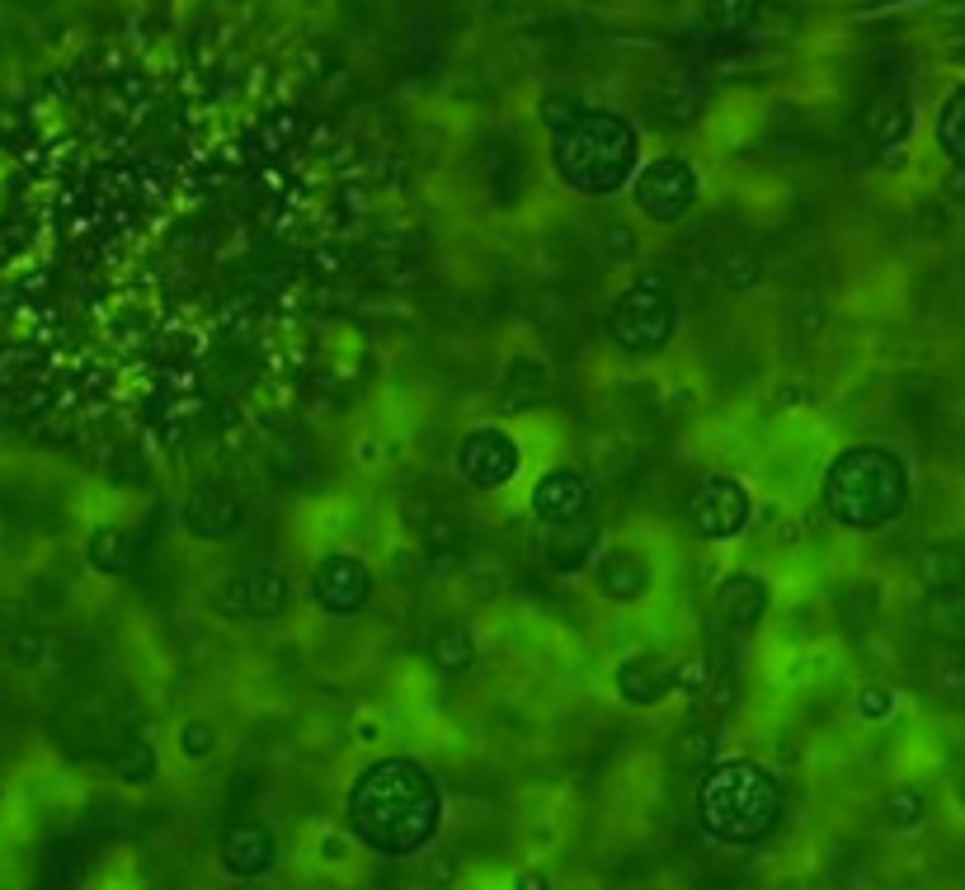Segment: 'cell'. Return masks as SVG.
<instances>
[{"instance_id":"6da1fadb","label":"cell","mask_w":965,"mask_h":890,"mask_svg":"<svg viewBox=\"0 0 965 890\" xmlns=\"http://www.w3.org/2000/svg\"><path fill=\"white\" fill-rule=\"evenodd\" d=\"M443 819V797L429 768L415 759H377L349 787V829L381 857H415L429 848Z\"/></svg>"},{"instance_id":"7a4b0ae2","label":"cell","mask_w":965,"mask_h":890,"mask_svg":"<svg viewBox=\"0 0 965 890\" xmlns=\"http://www.w3.org/2000/svg\"><path fill=\"white\" fill-rule=\"evenodd\" d=\"M782 782L749 759H720L698 777V829L726 848H754L782 825Z\"/></svg>"},{"instance_id":"3957f363","label":"cell","mask_w":965,"mask_h":890,"mask_svg":"<svg viewBox=\"0 0 965 890\" xmlns=\"http://www.w3.org/2000/svg\"><path fill=\"white\" fill-rule=\"evenodd\" d=\"M641 137L613 109H579L571 123L551 133V170L585 198H607L636 175Z\"/></svg>"},{"instance_id":"277c9868","label":"cell","mask_w":965,"mask_h":890,"mask_svg":"<svg viewBox=\"0 0 965 890\" xmlns=\"http://www.w3.org/2000/svg\"><path fill=\"white\" fill-rule=\"evenodd\" d=\"M819 500H825L829 518H839L843 528H857V532L886 528L910 504V472H904V462L890 448H872V443L843 448L825 466Z\"/></svg>"},{"instance_id":"5b68a950","label":"cell","mask_w":965,"mask_h":890,"mask_svg":"<svg viewBox=\"0 0 965 890\" xmlns=\"http://www.w3.org/2000/svg\"><path fill=\"white\" fill-rule=\"evenodd\" d=\"M607 335H613L617 349L636 353V359H655V353L669 349L678 335V297L669 274H660V268L636 274L617 292L613 311H607Z\"/></svg>"},{"instance_id":"8992f818","label":"cell","mask_w":965,"mask_h":890,"mask_svg":"<svg viewBox=\"0 0 965 890\" xmlns=\"http://www.w3.org/2000/svg\"><path fill=\"white\" fill-rule=\"evenodd\" d=\"M692 203H698V175H692V165L678 161V155H660V161H650L641 175H636V208H641L650 222L674 226L688 217Z\"/></svg>"},{"instance_id":"52a82bcc","label":"cell","mask_w":965,"mask_h":890,"mask_svg":"<svg viewBox=\"0 0 965 890\" xmlns=\"http://www.w3.org/2000/svg\"><path fill=\"white\" fill-rule=\"evenodd\" d=\"M749 514H754L749 490L730 476H706L688 500V523L702 542H730V537H740L749 528Z\"/></svg>"},{"instance_id":"ba28073f","label":"cell","mask_w":965,"mask_h":890,"mask_svg":"<svg viewBox=\"0 0 965 890\" xmlns=\"http://www.w3.org/2000/svg\"><path fill=\"white\" fill-rule=\"evenodd\" d=\"M311 593L330 617H353L373 603V571L349 551H330L311 575Z\"/></svg>"},{"instance_id":"9c48e42d","label":"cell","mask_w":965,"mask_h":890,"mask_svg":"<svg viewBox=\"0 0 965 890\" xmlns=\"http://www.w3.org/2000/svg\"><path fill=\"white\" fill-rule=\"evenodd\" d=\"M518 443L504 429H472L458 443V472L476 490H500L518 476Z\"/></svg>"},{"instance_id":"30bf717a","label":"cell","mask_w":965,"mask_h":890,"mask_svg":"<svg viewBox=\"0 0 965 890\" xmlns=\"http://www.w3.org/2000/svg\"><path fill=\"white\" fill-rule=\"evenodd\" d=\"M288 575L274 571V565H254V571H246L240 579H231L226 589H217V603L226 617H283L288 613Z\"/></svg>"},{"instance_id":"8fae6325","label":"cell","mask_w":965,"mask_h":890,"mask_svg":"<svg viewBox=\"0 0 965 890\" xmlns=\"http://www.w3.org/2000/svg\"><path fill=\"white\" fill-rule=\"evenodd\" d=\"M240 518H246V509H240V500L226 486H217V480H208V486H198L189 500H184V528H189L198 542H226Z\"/></svg>"},{"instance_id":"7c38bea8","label":"cell","mask_w":965,"mask_h":890,"mask_svg":"<svg viewBox=\"0 0 965 890\" xmlns=\"http://www.w3.org/2000/svg\"><path fill=\"white\" fill-rule=\"evenodd\" d=\"M589 480L575 472V466H556L532 486V514L547 523V528H561V523H575L589 514Z\"/></svg>"},{"instance_id":"4fadbf2b","label":"cell","mask_w":965,"mask_h":890,"mask_svg":"<svg viewBox=\"0 0 965 890\" xmlns=\"http://www.w3.org/2000/svg\"><path fill=\"white\" fill-rule=\"evenodd\" d=\"M278 857V843L274 833H268V825H260V819H240V825H231L222 833V867L240 876V881H254V876H264L268 867H274Z\"/></svg>"},{"instance_id":"5bb4252c","label":"cell","mask_w":965,"mask_h":890,"mask_svg":"<svg viewBox=\"0 0 965 890\" xmlns=\"http://www.w3.org/2000/svg\"><path fill=\"white\" fill-rule=\"evenodd\" d=\"M613 684H617V692H622V702L655 706V702H664V698L674 692L678 669H674V664L664 660V655H631V660L617 664Z\"/></svg>"},{"instance_id":"9a60e30c","label":"cell","mask_w":965,"mask_h":890,"mask_svg":"<svg viewBox=\"0 0 965 890\" xmlns=\"http://www.w3.org/2000/svg\"><path fill=\"white\" fill-rule=\"evenodd\" d=\"M716 613L735 631H754L763 622V613H768V585H763L759 575H749V571L726 575V579H720V589H716Z\"/></svg>"},{"instance_id":"2e32d148","label":"cell","mask_w":965,"mask_h":890,"mask_svg":"<svg viewBox=\"0 0 965 890\" xmlns=\"http://www.w3.org/2000/svg\"><path fill=\"white\" fill-rule=\"evenodd\" d=\"M862 133H867V141L876 151H895L904 137L914 133V109L910 99L900 95H872L867 104H862Z\"/></svg>"},{"instance_id":"e0dca14e","label":"cell","mask_w":965,"mask_h":890,"mask_svg":"<svg viewBox=\"0 0 965 890\" xmlns=\"http://www.w3.org/2000/svg\"><path fill=\"white\" fill-rule=\"evenodd\" d=\"M593 579H599V589L607 593V599L636 603L650 589V561L641 556V551H631V547H617V551H607V556L593 565Z\"/></svg>"},{"instance_id":"ac0fdd59","label":"cell","mask_w":965,"mask_h":890,"mask_svg":"<svg viewBox=\"0 0 965 890\" xmlns=\"http://www.w3.org/2000/svg\"><path fill=\"white\" fill-rule=\"evenodd\" d=\"M542 401H547V367L537 359H514L500 377V405L509 415H518V410H532Z\"/></svg>"},{"instance_id":"d6986e66","label":"cell","mask_w":965,"mask_h":890,"mask_svg":"<svg viewBox=\"0 0 965 890\" xmlns=\"http://www.w3.org/2000/svg\"><path fill=\"white\" fill-rule=\"evenodd\" d=\"M702 104H706V90H702V85L692 80V76H674V80H664L660 90H655V113H660L664 127L698 123Z\"/></svg>"},{"instance_id":"ffe728a7","label":"cell","mask_w":965,"mask_h":890,"mask_svg":"<svg viewBox=\"0 0 965 890\" xmlns=\"http://www.w3.org/2000/svg\"><path fill=\"white\" fill-rule=\"evenodd\" d=\"M593 537H599V528H593V523H585V518H575V523H561V528H556V537H551V547H547V561H551V571H561V575H571V571H585V565H589V556H593Z\"/></svg>"},{"instance_id":"44dd1931","label":"cell","mask_w":965,"mask_h":890,"mask_svg":"<svg viewBox=\"0 0 965 890\" xmlns=\"http://www.w3.org/2000/svg\"><path fill=\"white\" fill-rule=\"evenodd\" d=\"M924 585H928V593L965 589V542H942V547L924 551Z\"/></svg>"},{"instance_id":"7402d4cb","label":"cell","mask_w":965,"mask_h":890,"mask_svg":"<svg viewBox=\"0 0 965 890\" xmlns=\"http://www.w3.org/2000/svg\"><path fill=\"white\" fill-rule=\"evenodd\" d=\"M763 0H702V24L716 38H740L759 24Z\"/></svg>"},{"instance_id":"603a6c76","label":"cell","mask_w":965,"mask_h":890,"mask_svg":"<svg viewBox=\"0 0 965 890\" xmlns=\"http://www.w3.org/2000/svg\"><path fill=\"white\" fill-rule=\"evenodd\" d=\"M429 660H434V669H443V674H462V669H472V664H476V641H472V631H462V627H443V631H434V641H429Z\"/></svg>"},{"instance_id":"cb8c5ba5","label":"cell","mask_w":965,"mask_h":890,"mask_svg":"<svg viewBox=\"0 0 965 890\" xmlns=\"http://www.w3.org/2000/svg\"><path fill=\"white\" fill-rule=\"evenodd\" d=\"M674 759L684 773H706L716 763V730L712 726H684L674 740Z\"/></svg>"},{"instance_id":"d4e9b609","label":"cell","mask_w":965,"mask_h":890,"mask_svg":"<svg viewBox=\"0 0 965 890\" xmlns=\"http://www.w3.org/2000/svg\"><path fill=\"white\" fill-rule=\"evenodd\" d=\"M938 141L956 161V170H965V85H956V95L947 99L938 113Z\"/></svg>"},{"instance_id":"484cf974","label":"cell","mask_w":965,"mask_h":890,"mask_svg":"<svg viewBox=\"0 0 965 890\" xmlns=\"http://www.w3.org/2000/svg\"><path fill=\"white\" fill-rule=\"evenodd\" d=\"M720 278H726V288H735V292L759 288V278H763L759 250H749L744 240H740V246H730L726 254H720Z\"/></svg>"},{"instance_id":"4316f807","label":"cell","mask_w":965,"mask_h":890,"mask_svg":"<svg viewBox=\"0 0 965 890\" xmlns=\"http://www.w3.org/2000/svg\"><path fill=\"white\" fill-rule=\"evenodd\" d=\"M924 811H928V801H924V791H918V787H900V791H890V797H886V815H890V825H900V829L918 825Z\"/></svg>"},{"instance_id":"83f0119b","label":"cell","mask_w":965,"mask_h":890,"mask_svg":"<svg viewBox=\"0 0 965 890\" xmlns=\"http://www.w3.org/2000/svg\"><path fill=\"white\" fill-rule=\"evenodd\" d=\"M212 749H217V730H212L208 720H189V726L179 730V754H184V759L198 763V759H208Z\"/></svg>"},{"instance_id":"f1b7e54d","label":"cell","mask_w":965,"mask_h":890,"mask_svg":"<svg viewBox=\"0 0 965 890\" xmlns=\"http://www.w3.org/2000/svg\"><path fill=\"white\" fill-rule=\"evenodd\" d=\"M579 109H585V104H579V99H571V95H556V90H551V95H542V104H537V118H542V123L551 127V133H556V127H565V123H571Z\"/></svg>"},{"instance_id":"f546056e","label":"cell","mask_w":965,"mask_h":890,"mask_svg":"<svg viewBox=\"0 0 965 890\" xmlns=\"http://www.w3.org/2000/svg\"><path fill=\"white\" fill-rule=\"evenodd\" d=\"M599 240H603V250L613 254V260H636V246H641V240L631 236V226H627V222H607Z\"/></svg>"},{"instance_id":"4dcf8cb0","label":"cell","mask_w":965,"mask_h":890,"mask_svg":"<svg viewBox=\"0 0 965 890\" xmlns=\"http://www.w3.org/2000/svg\"><path fill=\"white\" fill-rule=\"evenodd\" d=\"M118 551H123V537L113 528H99L90 537V561L99 565V571H113V565H118Z\"/></svg>"},{"instance_id":"1f68e13d","label":"cell","mask_w":965,"mask_h":890,"mask_svg":"<svg viewBox=\"0 0 965 890\" xmlns=\"http://www.w3.org/2000/svg\"><path fill=\"white\" fill-rule=\"evenodd\" d=\"M118 773L127 777V782H151V777H155V754H151V744H137L133 754L123 759V768H118Z\"/></svg>"},{"instance_id":"d6a6232c","label":"cell","mask_w":965,"mask_h":890,"mask_svg":"<svg viewBox=\"0 0 965 890\" xmlns=\"http://www.w3.org/2000/svg\"><path fill=\"white\" fill-rule=\"evenodd\" d=\"M857 712L867 716V720H881V716L890 712V692H886V688H867V692L857 698Z\"/></svg>"},{"instance_id":"836d02e7","label":"cell","mask_w":965,"mask_h":890,"mask_svg":"<svg viewBox=\"0 0 965 890\" xmlns=\"http://www.w3.org/2000/svg\"><path fill=\"white\" fill-rule=\"evenodd\" d=\"M321 857H325V862H339V857H344V843H339L335 833H330V839L321 843Z\"/></svg>"},{"instance_id":"e575fe53","label":"cell","mask_w":965,"mask_h":890,"mask_svg":"<svg viewBox=\"0 0 965 890\" xmlns=\"http://www.w3.org/2000/svg\"><path fill=\"white\" fill-rule=\"evenodd\" d=\"M664 5H674V0H664Z\"/></svg>"}]
</instances>
